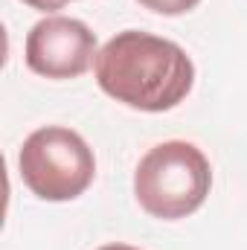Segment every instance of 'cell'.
<instances>
[{
  "mask_svg": "<svg viewBox=\"0 0 247 250\" xmlns=\"http://www.w3.org/2000/svg\"><path fill=\"white\" fill-rule=\"evenodd\" d=\"M99 87L134 111L163 114L184 102L195 84V64L181 44L143 32H117L93 62Z\"/></svg>",
  "mask_w": 247,
  "mask_h": 250,
  "instance_id": "cell-1",
  "label": "cell"
},
{
  "mask_svg": "<svg viewBox=\"0 0 247 250\" xmlns=\"http://www.w3.org/2000/svg\"><path fill=\"white\" fill-rule=\"evenodd\" d=\"M212 189V166L206 154L186 140L151 146L134 172L137 204L160 221H178L204 207Z\"/></svg>",
  "mask_w": 247,
  "mask_h": 250,
  "instance_id": "cell-2",
  "label": "cell"
},
{
  "mask_svg": "<svg viewBox=\"0 0 247 250\" xmlns=\"http://www.w3.org/2000/svg\"><path fill=\"white\" fill-rule=\"evenodd\" d=\"M21 181L41 201H73L96 178L93 148L82 134L64 125L32 131L18 154Z\"/></svg>",
  "mask_w": 247,
  "mask_h": 250,
  "instance_id": "cell-3",
  "label": "cell"
},
{
  "mask_svg": "<svg viewBox=\"0 0 247 250\" xmlns=\"http://www.w3.org/2000/svg\"><path fill=\"white\" fill-rule=\"evenodd\" d=\"M96 32L79 21L50 15L26 32V67L44 79H79L96 62Z\"/></svg>",
  "mask_w": 247,
  "mask_h": 250,
  "instance_id": "cell-4",
  "label": "cell"
},
{
  "mask_svg": "<svg viewBox=\"0 0 247 250\" xmlns=\"http://www.w3.org/2000/svg\"><path fill=\"white\" fill-rule=\"evenodd\" d=\"M143 9H148V12H154V15H169V18H175V15H186V12H192L201 0H137Z\"/></svg>",
  "mask_w": 247,
  "mask_h": 250,
  "instance_id": "cell-5",
  "label": "cell"
},
{
  "mask_svg": "<svg viewBox=\"0 0 247 250\" xmlns=\"http://www.w3.org/2000/svg\"><path fill=\"white\" fill-rule=\"evenodd\" d=\"M23 3L38 9V12H56V9H64L67 3H73V0H23Z\"/></svg>",
  "mask_w": 247,
  "mask_h": 250,
  "instance_id": "cell-6",
  "label": "cell"
},
{
  "mask_svg": "<svg viewBox=\"0 0 247 250\" xmlns=\"http://www.w3.org/2000/svg\"><path fill=\"white\" fill-rule=\"evenodd\" d=\"M96 250H140V248H134V245H123V242H114V245H102V248H96Z\"/></svg>",
  "mask_w": 247,
  "mask_h": 250,
  "instance_id": "cell-7",
  "label": "cell"
}]
</instances>
